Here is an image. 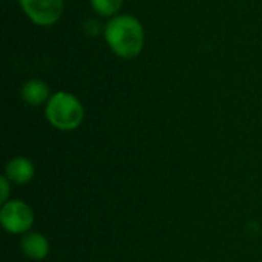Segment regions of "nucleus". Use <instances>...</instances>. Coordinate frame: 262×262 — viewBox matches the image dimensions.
Wrapping results in <instances>:
<instances>
[{"label": "nucleus", "instance_id": "3", "mask_svg": "<svg viewBox=\"0 0 262 262\" xmlns=\"http://www.w3.org/2000/svg\"><path fill=\"white\" fill-rule=\"evenodd\" d=\"M0 223H2V227L8 233L21 235L32 227L34 212L25 201L12 200L2 206Z\"/></svg>", "mask_w": 262, "mask_h": 262}, {"label": "nucleus", "instance_id": "1", "mask_svg": "<svg viewBox=\"0 0 262 262\" xmlns=\"http://www.w3.org/2000/svg\"><path fill=\"white\" fill-rule=\"evenodd\" d=\"M104 40L117 57L132 60L143 52L146 43L144 26L134 15L118 14L106 23Z\"/></svg>", "mask_w": 262, "mask_h": 262}, {"label": "nucleus", "instance_id": "6", "mask_svg": "<svg viewBox=\"0 0 262 262\" xmlns=\"http://www.w3.org/2000/svg\"><path fill=\"white\" fill-rule=\"evenodd\" d=\"M5 177L15 183V184H26L32 180L34 173H35V167L32 164V161H29L25 157H17L12 158L6 167H5Z\"/></svg>", "mask_w": 262, "mask_h": 262}, {"label": "nucleus", "instance_id": "8", "mask_svg": "<svg viewBox=\"0 0 262 262\" xmlns=\"http://www.w3.org/2000/svg\"><path fill=\"white\" fill-rule=\"evenodd\" d=\"M124 0H91L92 9L101 17H115L120 14Z\"/></svg>", "mask_w": 262, "mask_h": 262}, {"label": "nucleus", "instance_id": "5", "mask_svg": "<svg viewBox=\"0 0 262 262\" xmlns=\"http://www.w3.org/2000/svg\"><path fill=\"white\" fill-rule=\"evenodd\" d=\"M20 97L29 106H40L43 103H48L52 95H51L49 86L43 80L32 78L23 83L20 89Z\"/></svg>", "mask_w": 262, "mask_h": 262}, {"label": "nucleus", "instance_id": "7", "mask_svg": "<svg viewBox=\"0 0 262 262\" xmlns=\"http://www.w3.org/2000/svg\"><path fill=\"white\" fill-rule=\"evenodd\" d=\"M20 249L23 255L34 261H41L49 253V243L41 233H28L20 241Z\"/></svg>", "mask_w": 262, "mask_h": 262}, {"label": "nucleus", "instance_id": "2", "mask_svg": "<svg viewBox=\"0 0 262 262\" xmlns=\"http://www.w3.org/2000/svg\"><path fill=\"white\" fill-rule=\"evenodd\" d=\"M49 124L58 130H75L84 120V107L81 101L71 92H55L45 107Z\"/></svg>", "mask_w": 262, "mask_h": 262}, {"label": "nucleus", "instance_id": "9", "mask_svg": "<svg viewBox=\"0 0 262 262\" xmlns=\"http://www.w3.org/2000/svg\"><path fill=\"white\" fill-rule=\"evenodd\" d=\"M0 186H2V204H5L8 203V196H9V180L6 177H2Z\"/></svg>", "mask_w": 262, "mask_h": 262}, {"label": "nucleus", "instance_id": "4", "mask_svg": "<svg viewBox=\"0 0 262 262\" xmlns=\"http://www.w3.org/2000/svg\"><path fill=\"white\" fill-rule=\"evenodd\" d=\"M25 15L37 26L55 25L64 9V0H18Z\"/></svg>", "mask_w": 262, "mask_h": 262}]
</instances>
